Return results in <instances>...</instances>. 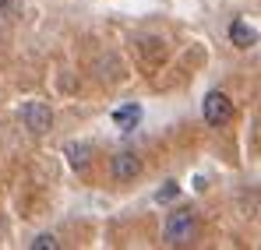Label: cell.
Returning <instances> with one entry per match:
<instances>
[{
	"label": "cell",
	"mask_w": 261,
	"mask_h": 250,
	"mask_svg": "<svg viewBox=\"0 0 261 250\" xmlns=\"http://www.w3.org/2000/svg\"><path fill=\"white\" fill-rule=\"evenodd\" d=\"M88 155H92L88 145H67V162H71L74 169H85L88 166Z\"/></svg>",
	"instance_id": "52a82bcc"
},
{
	"label": "cell",
	"mask_w": 261,
	"mask_h": 250,
	"mask_svg": "<svg viewBox=\"0 0 261 250\" xmlns=\"http://www.w3.org/2000/svg\"><path fill=\"white\" fill-rule=\"evenodd\" d=\"M201 117H205V124H212V127H222V124H229L233 120V99L226 95V92H208L205 95V102H201Z\"/></svg>",
	"instance_id": "7a4b0ae2"
},
{
	"label": "cell",
	"mask_w": 261,
	"mask_h": 250,
	"mask_svg": "<svg viewBox=\"0 0 261 250\" xmlns=\"http://www.w3.org/2000/svg\"><path fill=\"white\" fill-rule=\"evenodd\" d=\"M110 173H113V180L130 183V180L141 176V159H138L134 152H117V155L110 159Z\"/></svg>",
	"instance_id": "277c9868"
},
{
	"label": "cell",
	"mask_w": 261,
	"mask_h": 250,
	"mask_svg": "<svg viewBox=\"0 0 261 250\" xmlns=\"http://www.w3.org/2000/svg\"><path fill=\"white\" fill-rule=\"evenodd\" d=\"M113 124L120 127V130H134V127L141 124V106H138V102H130V106H120V109L113 113Z\"/></svg>",
	"instance_id": "8992f818"
},
{
	"label": "cell",
	"mask_w": 261,
	"mask_h": 250,
	"mask_svg": "<svg viewBox=\"0 0 261 250\" xmlns=\"http://www.w3.org/2000/svg\"><path fill=\"white\" fill-rule=\"evenodd\" d=\"M229 39H233L237 49H251V46L258 42V32H254L244 18H237V21H229Z\"/></svg>",
	"instance_id": "5b68a950"
},
{
	"label": "cell",
	"mask_w": 261,
	"mask_h": 250,
	"mask_svg": "<svg viewBox=\"0 0 261 250\" xmlns=\"http://www.w3.org/2000/svg\"><path fill=\"white\" fill-rule=\"evenodd\" d=\"M21 124L29 127L32 134H46L53 127V109L46 102H25L21 106Z\"/></svg>",
	"instance_id": "3957f363"
},
{
	"label": "cell",
	"mask_w": 261,
	"mask_h": 250,
	"mask_svg": "<svg viewBox=\"0 0 261 250\" xmlns=\"http://www.w3.org/2000/svg\"><path fill=\"white\" fill-rule=\"evenodd\" d=\"M21 11H25L21 0H0V14H7V18H21Z\"/></svg>",
	"instance_id": "30bf717a"
},
{
	"label": "cell",
	"mask_w": 261,
	"mask_h": 250,
	"mask_svg": "<svg viewBox=\"0 0 261 250\" xmlns=\"http://www.w3.org/2000/svg\"><path fill=\"white\" fill-rule=\"evenodd\" d=\"M176 194H180V183H176V180H170L166 187H159V190H155V201H159V205H166V201H173Z\"/></svg>",
	"instance_id": "9c48e42d"
},
{
	"label": "cell",
	"mask_w": 261,
	"mask_h": 250,
	"mask_svg": "<svg viewBox=\"0 0 261 250\" xmlns=\"http://www.w3.org/2000/svg\"><path fill=\"white\" fill-rule=\"evenodd\" d=\"M29 247H32V250H60V240H57L53 233H39Z\"/></svg>",
	"instance_id": "ba28073f"
},
{
	"label": "cell",
	"mask_w": 261,
	"mask_h": 250,
	"mask_svg": "<svg viewBox=\"0 0 261 250\" xmlns=\"http://www.w3.org/2000/svg\"><path fill=\"white\" fill-rule=\"evenodd\" d=\"M194 236H198V218H194V211L180 208V211H170V215H166L163 240H166L170 247H187V243H194Z\"/></svg>",
	"instance_id": "6da1fadb"
}]
</instances>
